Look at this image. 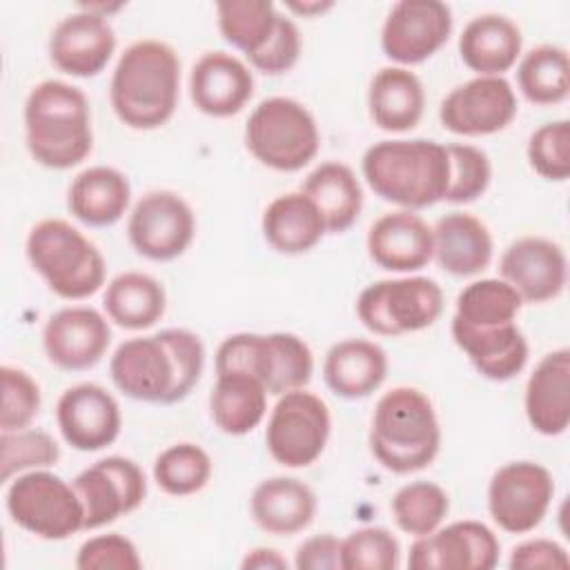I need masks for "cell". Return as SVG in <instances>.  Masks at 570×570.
<instances>
[{"label": "cell", "instance_id": "cell-28", "mask_svg": "<svg viewBox=\"0 0 570 570\" xmlns=\"http://www.w3.org/2000/svg\"><path fill=\"white\" fill-rule=\"evenodd\" d=\"M314 490L294 476L263 479L249 499L254 523L267 534L292 537L303 532L316 517Z\"/></svg>", "mask_w": 570, "mask_h": 570}, {"label": "cell", "instance_id": "cell-40", "mask_svg": "<svg viewBox=\"0 0 570 570\" xmlns=\"http://www.w3.org/2000/svg\"><path fill=\"white\" fill-rule=\"evenodd\" d=\"M390 505L399 530L423 537L443 523L450 512V497L432 481H412L396 490Z\"/></svg>", "mask_w": 570, "mask_h": 570}, {"label": "cell", "instance_id": "cell-15", "mask_svg": "<svg viewBox=\"0 0 570 570\" xmlns=\"http://www.w3.org/2000/svg\"><path fill=\"white\" fill-rule=\"evenodd\" d=\"M452 9L441 0H401L392 4L381 29L383 53L399 65L432 58L450 38Z\"/></svg>", "mask_w": 570, "mask_h": 570}, {"label": "cell", "instance_id": "cell-47", "mask_svg": "<svg viewBox=\"0 0 570 570\" xmlns=\"http://www.w3.org/2000/svg\"><path fill=\"white\" fill-rule=\"evenodd\" d=\"M301 47H303V42H301L298 27L294 24V20L289 16L281 13L272 38L265 42V47L261 51H256L247 60L261 73L281 76V73H287L298 62Z\"/></svg>", "mask_w": 570, "mask_h": 570}, {"label": "cell", "instance_id": "cell-22", "mask_svg": "<svg viewBox=\"0 0 570 570\" xmlns=\"http://www.w3.org/2000/svg\"><path fill=\"white\" fill-rule=\"evenodd\" d=\"M254 96L249 67L225 51L203 53L189 73V98L194 107L212 118L238 114Z\"/></svg>", "mask_w": 570, "mask_h": 570}, {"label": "cell", "instance_id": "cell-19", "mask_svg": "<svg viewBox=\"0 0 570 570\" xmlns=\"http://www.w3.org/2000/svg\"><path fill=\"white\" fill-rule=\"evenodd\" d=\"M499 274L523 303H548L568 283V261L559 243L543 236H521L503 249Z\"/></svg>", "mask_w": 570, "mask_h": 570}, {"label": "cell", "instance_id": "cell-23", "mask_svg": "<svg viewBox=\"0 0 570 570\" xmlns=\"http://www.w3.org/2000/svg\"><path fill=\"white\" fill-rule=\"evenodd\" d=\"M365 245L374 265L396 274L423 269L434 254L432 227L410 209L376 218L367 229Z\"/></svg>", "mask_w": 570, "mask_h": 570}, {"label": "cell", "instance_id": "cell-20", "mask_svg": "<svg viewBox=\"0 0 570 570\" xmlns=\"http://www.w3.org/2000/svg\"><path fill=\"white\" fill-rule=\"evenodd\" d=\"M111 343L109 321L94 307L71 305L51 314L42 327V347L56 367L82 372L94 367Z\"/></svg>", "mask_w": 570, "mask_h": 570}, {"label": "cell", "instance_id": "cell-21", "mask_svg": "<svg viewBox=\"0 0 570 570\" xmlns=\"http://www.w3.org/2000/svg\"><path fill=\"white\" fill-rule=\"evenodd\" d=\"M116 51V33L100 13L80 7L65 16L51 31L49 58L56 69L76 78L98 76Z\"/></svg>", "mask_w": 570, "mask_h": 570}, {"label": "cell", "instance_id": "cell-26", "mask_svg": "<svg viewBox=\"0 0 570 570\" xmlns=\"http://www.w3.org/2000/svg\"><path fill=\"white\" fill-rule=\"evenodd\" d=\"M436 265L450 276L468 278L492 263L494 243L488 225L465 212H450L432 227Z\"/></svg>", "mask_w": 570, "mask_h": 570}, {"label": "cell", "instance_id": "cell-33", "mask_svg": "<svg viewBox=\"0 0 570 570\" xmlns=\"http://www.w3.org/2000/svg\"><path fill=\"white\" fill-rule=\"evenodd\" d=\"M301 191L318 207L330 234L347 232L363 209V189L350 165L330 160L307 174Z\"/></svg>", "mask_w": 570, "mask_h": 570}, {"label": "cell", "instance_id": "cell-17", "mask_svg": "<svg viewBox=\"0 0 570 570\" xmlns=\"http://www.w3.org/2000/svg\"><path fill=\"white\" fill-rule=\"evenodd\" d=\"M499 552L501 543L492 528L463 519L414 537L407 566L412 570H492L499 563Z\"/></svg>", "mask_w": 570, "mask_h": 570}, {"label": "cell", "instance_id": "cell-10", "mask_svg": "<svg viewBox=\"0 0 570 570\" xmlns=\"http://www.w3.org/2000/svg\"><path fill=\"white\" fill-rule=\"evenodd\" d=\"M443 289L428 276L383 278L367 285L356 298L358 321L379 336L421 332L439 321Z\"/></svg>", "mask_w": 570, "mask_h": 570}, {"label": "cell", "instance_id": "cell-45", "mask_svg": "<svg viewBox=\"0 0 570 570\" xmlns=\"http://www.w3.org/2000/svg\"><path fill=\"white\" fill-rule=\"evenodd\" d=\"M2 410L0 428L2 432H16L31 425L40 412V387L38 383L20 367L2 365Z\"/></svg>", "mask_w": 570, "mask_h": 570}, {"label": "cell", "instance_id": "cell-43", "mask_svg": "<svg viewBox=\"0 0 570 570\" xmlns=\"http://www.w3.org/2000/svg\"><path fill=\"white\" fill-rule=\"evenodd\" d=\"M450 158V183L445 203L465 205L485 194L492 180V165L483 149L463 142L445 145Z\"/></svg>", "mask_w": 570, "mask_h": 570}, {"label": "cell", "instance_id": "cell-41", "mask_svg": "<svg viewBox=\"0 0 570 570\" xmlns=\"http://www.w3.org/2000/svg\"><path fill=\"white\" fill-rule=\"evenodd\" d=\"M60 461V445L45 430H16L0 434V481L9 483L13 476L47 470Z\"/></svg>", "mask_w": 570, "mask_h": 570}, {"label": "cell", "instance_id": "cell-29", "mask_svg": "<svg viewBox=\"0 0 570 570\" xmlns=\"http://www.w3.org/2000/svg\"><path fill=\"white\" fill-rule=\"evenodd\" d=\"M387 376L385 350L367 338H345L334 343L323 361L325 385L341 399H365L381 387Z\"/></svg>", "mask_w": 570, "mask_h": 570}, {"label": "cell", "instance_id": "cell-7", "mask_svg": "<svg viewBox=\"0 0 570 570\" xmlns=\"http://www.w3.org/2000/svg\"><path fill=\"white\" fill-rule=\"evenodd\" d=\"M214 365L216 374L247 372L263 383L267 394L281 396L309 383L314 356L309 345L292 332H238L218 345Z\"/></svg>", "mask_w": 570, "mask_h": 570}, {"label": "cell", "instance_id": "cell-42", "mask_svg": "<svg viewBox=\"0 0 570 570\" xmlns=\"http://www.w3.org/2000/svg\"><path fill=\"white\" fill-rule=\"evenodd\" d=\"M399 561V539L385 528L365 525L341 539V570H394Z\"/></svg>", "mask_w": 570, "mask_h": 570}, {"label": "cell", "instance_id": "cell-25", "mask_svg": "<svg viewBox=\"0 0 570 570\" xmlns=\"http://www.w3.org/2000/svg\"><path fill=\"white\" fill-rule=\"evenodd\" d=\"M523 407L528 423L543 436H559L570 425V350L541 356L525 383Z\"/></svg>", "mask_w": 570, "mask_h": 570}, {"label": "cell", "instance_id": "cell-11", "mask_svg": "<svg viewBox=\"0 0 570 570\" xmlns=\"http://www.w3.org/2000/svg\"><path fill=\"white\" fill-rule=\"evenodd\" d=\"M332 432L327 403L305 387L278 396L265 428L269 456L285 468H307L321 459Z\"/></svg>", "mask_w": 570, "mask_h": 570}, {"label": "cell", "instance_id": "cell-13", "mask_svg": "<svg viewBox=\"0 0 570 570\" xmlns=\"http://www.w3.org/2000/svg\"><path fill=\"white\" fill-rule=\"evenodd\" d=\"M196 236V216L189 203L169 189L140 196L127 218V238L136 254L165 263L183 256Z\"/></svg>", "mask_w": 570, "mask_h": 570}, {"label": "cell", "instance_id": "cell-30", "mask_svg": "<svg viewBox=\"0 0 570 570\" xmlns=\"http://www.w3.org/2000/svg\"><path fill=\"white\" fill-rule=\"evenodd\" d=\"M367 109L379 129L390 134L410 131L423 118V82L405 67H383L370 80Z\"/></svg>", "mask_w": 570, "mask_h": 570}, {"label": "cell", "instance_id": "cell-38", "mask_svg": "<svg viewBox=\"0 0 570 570\" xmlns=\"http://www.w3.org/2000/svg\"><path fill=\"white\" fill-rule=\"evenodd\" d=\"M523 301L503 278H481L465 285L454 303V318L474 327L517 321Z\"/></svg>", "mask_w": 570, "mask_h": 570}, {"label": "cell", "instance_id": "cell-46", "mask_svg": "<svg viewBox=\"0 0 570 570\" xmlns=\"http://www.w3.org/2000/svg\"><path fill=\"white\" fill-rule=\"evenodd\" d=\"M142 559L131 539L107 532L87 539L76 554L78 570H138Z\"/></svg>", "mask_w": 570, "mask_h": 570}, {"label": "cell", "instance_id": "cell-39", "mask_svg": "<svg viewBox=\"0 0 570 570\" xmlns=\"http://www.w3.org/2000/svg\"><path fill=\"white\" fill-rule=\"evenodd\" d=\"M154 481L169 497L200 492L212 479V459L198 443H174L154 461Z\"/></svg>", "mask_w": 570, "mask_h": 570}, {"label": "cell", "instance_id": "cell-3", "mask_svg": "<svg viewBox=\"0 0 570 570\" xmlns=\"http://www.w3.org/2000/svg\"><path fill=\"white\" fill-rule=\"evenodd\" d=\"M361 171L379 198L416 212L445 198L450 158L445 145L436 140H381L363 154Z\"/></svg>", "mask_w": 570, "mask_h": 570}, {"label": "cell", "instance_id": "cell-9", "mask_svg": "<svg viewBox=\"0 0 570 570\" xmlns=\"http://www.w3.org/2000/svg\"><path fill=\"white\" fill-rule=\"evenodd\" d=\"M4 505L16 525L47 541H62L85 530V508L73 483L49 470H31L11 479Z\"/></svg>", "mask_w": 570, "mask_h": 570}, {"label": "cell", "instance_id": "cell-36", "mask_svg": "<svg viewBox=\"0 0 570 570\" xmlns=\"http://www.w3.org/2000/svg\"><path fill=\"white\" fill-rule=\"evenodd\" d=\"M517 85L532 105L552 107L563 102L570 94L568 51L559 45H539L530 49L519 60Z\"/></svg>", "mask_w": 570, "mask_h": 570}, {"label": "cell", "instance_id": "cell-24", "mask_svg": "<svg viewBox=\"0 0 570 570\" xmlns=\"http://www.w3.org/2000/svg\"><path fill=\"white\" fill-rule=\"evenodd\" d=\"M450 332L456 347L488 381H510L521 374L528 363V341L519 330L517 321L490 327H474L452 316Z\"/></svg>", "mask_w": 570, "mask_h": 570}, {"label": "cell", "instance_id": "cell-8", "mask_svg": "<svg viewBox=\"0 0 570 570\" xmlns=\"http://www.w3.org/2000/svg\"><path fill=\"white\" fill-rule=\"evenodd\" d=\"M245 145L261 165L274 171H298L316 158L321 134L303 102L274 96L261 100L249 114Z\"/></svg>", "mask_w": 570, "mask_h": 570}, {"label": "cell", "instance_id": "cell-31", "mask_svg": "<svg viewBox=\"0 0 570 570\" xmlns=\"http://www.w3.org/2000/svg\"><path fill=\"white\" fill-rule=\"evenodd\" d=\"M131 203L129 178L107 165L82 169L69 185L67 207L73 218L89 227H109L118 223Z\"/></svg>", "mask_w": 570, "mask_h": 570}, {"label": "cell", "instance_id": "cell-48", "mask_svg": "<svg viewBox=\"0 0 570 570\" xmlns=\"http://www.w3.org/2000/svg\"><path fill=\"white\" fill-rule=\"evenodd\" d=\"M508 566L512 570H537V568H568L570 557L566 548L552 539H525L510 552Z\"/></svg>", "mask_w": 570, "mask_h": 570}, {"label": "cell", "instance_id": "cell-14", "mask_svg": "<svg viewBox=\"0 0 570 570\" xmlns=\"http://www.w3.org/2000/svg\"><path fill=\"white\" fill-rule=\"evenodd\" d=\"M71 483L85 508V530H98L118 521L138 510L147 497L142 468L118 454L91 463Z\"/></svg>", "mask_w": 570, "mask_h": 570}, {"label": "cell", "instance_id": "cell-50", "mask_svg": "<svg viewBox=\"0 0 570 570\" xmlns=\"http://www.w3.org/2000/svg\"><path fill=\"white\" fill-rule=\"evenodd\" d=\"M289 563L276 548L258 546L245 554L240 561L243 570H285Z\"/></svg>", "mask_w": 570, "mask_h": 570}, {"label": "cell", "instance_id": "cell-4", "mask_svg": "<svg viewBox=\"0 0 570 570\" xmlns=\"http://www.w3.org/2000/svg\"><path fill=\"white\" fill-rule=\"evenodd\" d=\"M24 140L47 169H71L94 147L91 109L82 89L65 80L38 82L24 102Z\"/></svg>", "mask_w": 570, "mask_h": 570}, {"label": "cell", "instance_id": "cell-16", "mask_svg": "<svg viewBox=\"0 0 570 570\" xmlns=\"http://www.w3.org/2000/svg\"><path fill=\"white\" fill-rule=\"evenodd\" d=\"M517 109V94L503 76H476L441 100L439 120L448 131L474 138L503 131Z\"/></svg>", "mask_w": 570, "mask_h": 570}, {"label": "cell", "instance_id": "cell-27", "mask_svg": "<svg viewBox=\"0 0 570 570\" xmlns=\"http://www.w3.org/2000/svg\"><path fill=\"white\" fill-rule=\"evenodd\" d=\"M523 47L519 24L503 13L474 16L459 36V56L476 76H503Z\"/></svg>", "mask_w": 570, "mask_h": 570}, {"label": "cell", "instance_id": "cell-18", "mask_svg": "<svg viewBox=\"0 0 570 570\" xmlns=\"http://www.w3.org/2000/svg\"><path fill=\"white\" fill-rule=\"evenodd\" d=\"M56 423L67 445L78 452H98L111 445L122 428L120 405L98 383H76L56 403Z\"/></svg>", "mask_w": 570, "mask_h": 570}, {"label": "cell", "instance_id": "cell-1", "mask_svg": "<svg viewBox=\"0 0 570 570\" xmlns=\"http://www.w3.org/2000/svg\"><path fill=\"white\" fill-rule=\"evenodd\" d=\"M203 367V341L183 327L127 338L109 361L111 381L125 396L160 405L183 401L196 387Z\"/></svg>", "mask_w": 570, "mask_h": 570}, {"label": "cell", "instance_id": "cell-12", "mask_svg": "<svg viewBox=\"0 0 570 570\" xmlns=\"http://www.w3.org/2000/svg\"><path fill=\"white\" fill-rule=\"evenodd\" d=\"M554 479L548 468L534 461H510L488 483V512L492 521L510 532H532L550 510Z\"/></svg>", "mask_w": 570, "mask_h": 570}, {"label": "cell", "instance_id": "cell-34", "mask_svg": "<svg viewBox=\"0 0 570 570\" xmlns=\"http://www.w3.org/2000/svg\"><path fill=\"white\" fill-rule=\"evenodd\" d=\"M102 307L118 327L140 332L154 327L165 309L167 294L160 281L145 272H122L109 281L102 294Z\"/></svg>", "mask_w": 570, "mask_h": 570}, {"label": "cell", "instance_id": "cell-2", "mask_svg": "<svg viewBox=\"0 0 570 570\" xmlns=\"http://www.w3.org/2000/svg\"><path fill=\"white\" fill-rule=\"evenodd\" d=\"M180 98V60L171 45L145 38L129 45L111 73L109 102L131 129H158L174 116Z\"/></svg>", "mask_w": 570, "mask_h": 570}, {"label": "cell", "instance_id": "cell-6", "mask_svg": "<svg viewBox=\"0 0 570 570\" xmlns=\"http://www.w3.org/2000/svg\"><path fill=\"white\" fill-rule=\"evenodd\" d=\"M27 258L49 289L65 301H82L105 285L100 249L71 223L45 218L27 234Z\"/></svg>", "mask_w": 570, "mask_h": 570}, {"label": "cell", "instance_id": "cell-5", "mask_svg": "<svg viewBox=\"0 0 570 570\" xmlns=\"http://www.w3.org/2000/svg\"><path fill=\"white\" fill-rule=\"evenodd\" d=\"M441 425L428 394L399 385L385 392L372 414L370 450L392 474L425 470L439 454Z\"/></svg>", "mask_w": 570, "mask_h": 570}, {"label": "cell", "instance_id": "cell-37", "mask_svg": "<svg viewBox=\"0 0 570 570\" xmlns=\"http://www.w3.org/2000/svg\"><path fill=\"white\" fill-rule=\"evenodd\" d=\"M216 18L223 38L249 58L272 38L281 11L269 0H225L216 4Z\"/></svg>", "mask_w": 570, "mask_h": 570}, {"label": "cell", "instance_id": "cell-51", "mask_svg": "<svg viewBox=\"0 0 570 570\" xmlns=\"http://www.w3.org/2000/svg\"><path fill=\"white\" fill-rule=\"evenodd\" d=\"M332 7H334V2H330V0H309V2H287V9H292V11L301 13V16H307V18H312V16H318V13H323V11L332 9Z\"/></svg>", "mask_w": 570, "mask_h": 570}, {"label": "cell", "instance_id": "cell-32", "mask_svg": "<svg viewBox=\"0 0 570 570\" xmlns=\"http://www.w3.org/2000/svg\"><path fill=\"white\" fill-rule=\"evenodd\" d=\"M261 229L267 245L287 256L314 249L327 234L318 207L303 191L276 196L263 212Z\"/></svg>", "mask_w": 570, "mask_h": 570}, {"label": "cell", "instance_id": "cell-49", "mask_svg": "<svg viewBox=\"0 0 570 570\" xmlns=\"http://www.w3.org/2000/svg\"><path fill=\"white\" fill-rule=\"evenodd\" d=\"M296 570H341V539L323 532L305 539L294 552Z\"/></svg>", "mask_w": 570, "mask_h": 570}, {"label": "cell", "instance_id": "cell-35", "mask_svg": "<svg viewBox=\"0 0 570 570\" xmlns=\"http://www.w3.org/2000/svg\"><path fill=\"white\" fill-rule=\"evenodd\" d=\"M267 412V390L247 372L216 374L209 394L214 425L229 436H243L261 425Z\"/></svg>", "mask_w": 570, "mask_h": 570}, {"label": "cell", "instance_id": "cell-44", "mask_svg": "<svg viewBox=\"0 0 570 570\" xmlns=\"http://www.w3.org/2000/svg\"><path fill=\"white\" fill-rule=\"evenodd\" d=\"M530 167L550 183H563L570 176V122L552 120L534 129L528 138Z\"/></svg>", "mask_w": 570, "mask_h": 570}]
</instances>
